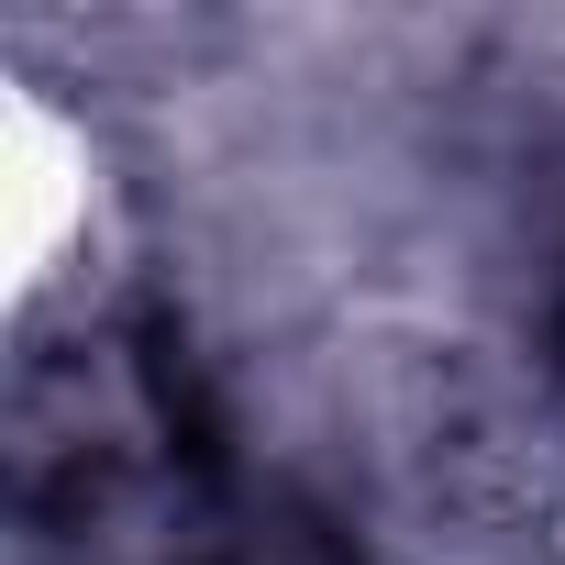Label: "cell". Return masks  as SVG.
<instances>
[{"mask_svg":"<svg viewBox=\"0 0 565 565\" xmlns=\"http://www.w3.org/2000/svg\"><path fill=\"white\" fill-rule=\"evenodd\" d=\"M23 565H366V543L277 477L189 322L156 300L67 311L12 366Z\"/></svg>","mask_w":565,"mask_h":565,"instance_id":"6da1fadb","label":"cell"},{"mask_svg":"<svg viewBox=\"0 0 565 565\" xmlns=\"http://www.w3.org/2000/svg\"><path fill=\"white\" fill-rule=\"evenodd\" d=\"M554 366H565V311H554Z\"/></svg>","mask_w":565,"mask_h":565,"instance_id":"7a4b0ae2","label":"cell"}]
</instances>
